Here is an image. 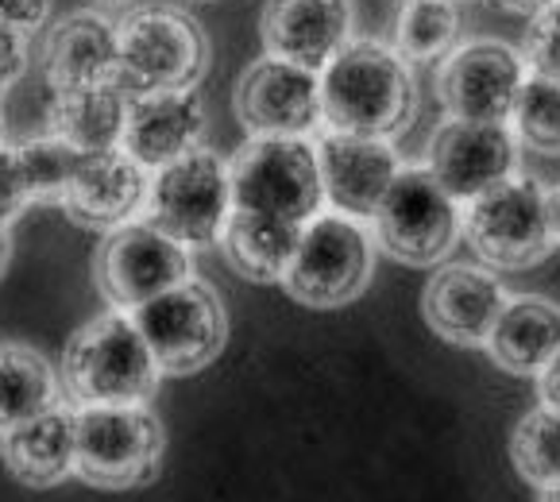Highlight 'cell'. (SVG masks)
I'll list each match as a JSON object with an SVG mask.
<instances>
[{"instance_id": "6da1fadb", "label": "cell", "mask_w": 560, "mask_h": 502, "mask_svg": "<svg viewBox=\"0 0 560 502\" xmlns=\"http://www.w3.org/2000/svg\"><path fill=\"white\" fill-rule=\"evenodd\" d=\"M413 116V78L406 58L383 43H348L322 70V128L390 140Z\"/></svg>"}, {"instance_id": "7a4b0ae2", "label": "cell", "mask_w": 560, "mask_h": 502, "mask_svg": "<svg viewBox=\"0 0 560 502\" xmlns=\"http://www.w3.org/2000/svg\"><path fill=\"white\" fill-rule=\"evenodd\" d=\"M62 375L78 406H148L163 371L132 313L116 310L74 332Z\"/></svg>"}, {"instance_id": "3957f363", "label": "cell", "mask_w": 560, "mask_h": 502, "mask_svg": "<svg viewBox=\"0 0 560 502\" xmlns=\"http://www.w3.org/2000/svg\"><path fill=\"white\" fill-rule=\"evenodd\" d=\"M232 209L310 224L325 209L317 148L302 136H252L229 163Z\"/></svg>"}, {"instance_id": "277c9868", "label": "cell", "mask_w": 560, "mask_h": 502, "mask_svg": "<svg viewBox=\"0 0 560 502\" xmlns=\"http://www.w3.org/2000/svg\"><path fill=\"white\" fill-rule=\"evenodd\" d=\"M464 236H468L471 252L499 271H522V267L541 264L557 244L549 190L537 178L511 174L494 190L468 201Z\"/></svg>"}, {"instance_id": "5b68a950", "label": "cell", "mask_w": 560, "mask_h": 502, "mask_svg": "<svg viewBox=\"0 0 560 502\" xmlns=\"http://www.w3.org/2000/svg\"><path fill=\"white\" fill-rule=\"evenodd\" d=\"M148 221L174 236L178 244L213 247L224 236L232 217V182L229 163L217 151L194 148L190 155L151 171Z\"/></svg>"}, {"instance_id": "8992f818", "label": "cell", "mask_w": 560, "mask_h": 502, "mask_svg": "<svg viewBox=\"0 0 560 502\" xmlns=\"http://www.w3.org/2000/svg\"><path fill=\"white\" fill-rule=\"evenodd\" d=\"M120 35V74L116 82L132 93L190 90L209 67V39L198 20L178 9L151 4L116 27Z\"/></svg>"}, {"instance_id": "52a82bcc", "label": "cell", "mask_w": 560, "mask_h": 502, "mask_svg": "<svg viewBox=\"0 0 560 502\" xmlns=\"http://www.w3.org/2000/svg\"><path fill=\"white\" fill-rule=\"evenodd\" d=\"M74 476L105 491H128L155 479L163 425L148 406H82L74 410Z\"/></svg>"}, {"instance_id": "ba28073f", "label": "cell", "mask_w": 560, "mask_h": 502, "mask_svg": "<svg viewBox=\"0 0 560 502\" xmlns=\"http://www.w3.org/2000/svg\"><path fill=\"white\" fill-rule=\"evenodd\" d=\"M371 221L383 252L413 267L445 259L464 236L460 201L433 178L429 166H402Z\"/></svg>"}, {"instance_id": "9c48e42d", "label": "cell", "mask_w": 560, "mask_h": 502, "mask_svg": "<svg viewBox=\"0 0 560 502\" xmlns=\"http://www.w3.org/2000/svg\"><path fill=\"white\" fill-rule=\"evenodd\" d=\"M371 279V236L355 217L317 213L302 229L282 287L305 305H345L363 294Z\"/></svg>"}, {"instance_id": "30bf717a", "label": "cell", "mask_w": 560, "mask_h": 502, "mask_svg": "<svg viewBox=\"0 0 560 502\" xmlns=\"http://www.w3.org/2000/svg\"><path fill=\"white\" fill-rule=\"evenodd\" d=\"M132 322L163 375H190L213 363L229 332L221 297L198 279H186L166 294L143 302L140 310H132Z\"/></svg>"}, {"instance_id": "8fae6325", "label": "cell", "mask_w": 560, "mask_h": 502, "mask_svg": "<svg viewBox=\"0 0 560 502\" xmlns=\"http://www.w3.org/2000/svg\"><path fill=\"white\" fill-rule=\"evenodd\" d=\"M194 279L190 247L151 221H128L108 232L97 252V287L116 310L132 313L143 302Z\"/></svg>"}, {"instance_id": "7c38bea8", "label": "cell", "mask_w": 560, "mask_h": 502, "mask_svg": "<svg viewBox=\"0 0 560 502\" xmlns=\"http://www.w3.org/2000/svg\"><path fill=\"white\" fill-rule=\"evenodd\" d=\"M529 78L522 50L494 39H471L448 50L438 74L441 105L453 120L511 124L514 101Z\"/></svg>"}, {"instance_id": "4fadbf2b", "label": "cell", "mask_w": 560, "mask_h": 502, "mask_svg": "<svg viewBox=\"0 0 560 502\" xmlns=\"http://www.w3.org/2000/svg\"><path fill=\"white\" fill-rule=\"evenodd\" d=\"M236 113L252 136H310L322 128V74L259 58L236 85Z\"/></svg>"}, {"instance_id": "5bb4252c", "label": "cell", "mask_w": 560, "mask_h": 502, "mask_svg": "<svg viewBox=\"0 0 560 502\" xmlns=\"http://www.w3.org/2000/svg\"><path fill=\"white\" fill-rule=\"evenodd\" d=\"M518 166V136L511 124L448 120L429 148V171L456 201H476Z\"/></svg>"}, {"instance_id": "9a60e30c", "label": "cell", "mask_w": 560, "mask_h": 502, "mask_svg": "<svg viewBox=\"0 0 560 502\" xmlns=\"http://www.w3.org/2000/svg\"><path fill=\"white\" fill-rule=\"evenodd\" d=\"M314 148H317V166H322L325 206H332V213L371 221L380 201L387 198L390 182L402 171L390 140L325 132Z\"/></svg>"}, {"instance_id": "2e32d148", "label": "cell", "mask_w": 560, "mask_h": 502, "mask_svg": "<svg viewBox=\"0 0 560 502\" xmlns=\"http://www.w3.org/2000/svg\"><path fill=\"white\" fill-rule=\"evenodd\" d=\"M148 190L151 174L124 148L93 151V155L78 159L74 178L62 194V206L85 229L113 232L148 209Z\"/></svg>"}, {"instance_id": "e0dca14e", "label": "cell", "mask_w": 560, "mask_h": 502, "mask_svg": "<svg viewBox=\"0 0 560 502\" xmlns=\"http://www.w3.org/2000/svg\"><path fill=\"white\" fill-rule=\"evenodd\" d=\"M348 0H267L259 35L271 58L322 74L348 47Z\"/></svg>"}, {"instance_id": "ac0fdd59", "label": "cell", "mask_w": 560, "mask_h": 502, "mask_svg": "<svg viewBox=\"0 0 560 502\" xmlns=\"http://www.w3.org/2000/svg\"><path fill=\"white\" fill-rule=\"evenodd\" d=\"M206 136V105L194 90H155V93H136L128 105V124H124L120 148L143 166V171H159V166L174 163V159L190 155L201 148Z\"/></svg>"}, {"instance_id": "d6986e66", "label": "cell", "mask_w": 560, "mask_h": 502, "mask_svg": "<svg viewBox=\"0 0 560 502\" xmlns=\"http://www.w3.org/2000/svg\"><path fill=\"white\" fill-rule=\"evenodd\" d=\"M503 305V282L491 271H479V267L468 264L441 267L425 282V297H421L425 322L453 345H487Z\"/></svg>"}, {"instance_id": "ffe728a7", "label": "cell", "mask_w": 560, "mask_h": 502, "mask_svg": "<svg viewBox=\"0 0 560 502\" xmlns=\"http://www.w3.org/2000/svg\"><path fill=\"white\" fill-rule=\"evenodd\" d=\"M43 74L50 90H82V85L116 82L120 74V35L101 12H78L62 20L43 43Z\"/></svg>"}, {"instance_id": "44dd1931", "label": "cell", "mask_w": 560, "mask_h": 502, "mask_svg": "<svg viewBox=\"0 0 560 502\" xmlns=\"http://www.w3.org/2000/svg\"><path fill=\"white\" fill-rule=\"evenodd\" d=\"M0 456L9 471L27 487H55L74 476L78 436H74V410L50 406L39 418H27L0 433Z\"/></svg>"}, {"instance_id": "7402d4cb", "label": "cell", "mask_w": 560, "mask_h": 502, "mask_svg": "<svg viewBox=\"0 0 560 502\" xmlns=\"http://www.w3.org/2000/svg\"><path fill=\"white\" fill-rule=\"evenodd\" d=\"M128 90L120 82L82 85V90H55L50 97V136L74 148L78 155L93 151H113L124 140L128 124Z\"/></svg>"}, {"instance_id": "603a6c76", "label": "cell", "mask_w": 560, "mask_h": 502, "mask_svg": "<svg viewBox=\"0 0 560 502\" xmlns=\"http://www.w3.org/2000/svg\"><path fill=\"white\" fill-rule=\"evenodd\" d=\"M487 352L499 367L514 375H537L560 352V305L549 297H506Z\"/></svg>"}, {"instance_id": "cb8c5ba5", "label": "cell", "mask_w": 560, "mask_h": 502, "mask_svg": "<svg viewBox=\"0 0 560 502\" xmlns=\"http://www.w3.org/2000/svg\"><path fill=\"white\" fill-rule=\"evenodd\" d=\"M305 224H290L279 217L264 213H240L232 209L229 224H224L221 247L229 264L236 267L244 279L256 282H282L290 271V259L298 252Z\"/></svg>"}, {"instance_id": "d4e9b609", "label": "cell", "mask_w": 560, "mask_h": 502, "mask_svg": "<svg viewBox=\"0 0 560 502\" xmlns=\"http://www.w3.org/2000/svg\"><path fill=\"white\" fill-rule=\"evenodd\" d=\"M58 406V375L35 348L0 345V433Z\"/></svg>"}, {"instance_id": "484cf974", "label": "cell", "mask_w": 560, "mask_h": 502, "mask_svg": "<svg viewBox=\"0 0 560 502\" xmlns=\"http://www.w3.org/2000/svg\"><path fill=\"white\" fill-rule=\"evenodd\" d=\"M460 9L456 0H402L395 43L406 62H438L456 47Z\"/></svg>"}, {"instance_id": "4316f807", "label": "cell", "mask_w": 560, "mask_h": 502, "mask_svg": "<svg viewBox=\"0 0 560 502\" xmlns=\"http://www.w3.org/2000/svg\"><path fill=\"white\" fill-rule=\"evenodd\" d=\"M511 456L526 483H560V413L545 410V406L529 410L511 436Z\"/></svg>"}, {"instance_id": "83f0119b", "label": "cell", "mask_w": 560, "mask_h": 502, "mask_svg": "<svg viewBox=\"0 0 560 502\" xmlns=\"http://www.w3.org/2000/svg\"><path fill=\"white\" fill-rule=\"evenodd\" d=\"M514 136L537 151H560V82L529 74L514 101Z\"/></svg>"}, {"instance_id": "f1b7e54d", "label": "cell", "mask_w": 560, "mask_h": 502, "mask_svg": "<svg viewBox=\"0 0 560 502\" xmlns=\"http://www.w3.org/2000/svg\"><path fill=\"white\" fill-rule=\"evenodd\" d=\"M16 155H20V171H24L32 201H62L70 178H74L78 159H82L74 148H67V143L55 140V136L20 143Z\"/></svg>"}, {"instance_id": "f546056e", "label": "cell", "mask_w": 560, "mask_h": 502, "mask_svg": "<svg viewBox=\"0 0 560 502\" xmlns=\"http://www.w3.org/2000/svg\"><path fill=\"white\" fill-rule=\"evenodd\" d=\"M522 58H526V67L534 74L560 82V0H549L541 12L529 16Z\"/></svg>"}, {"instance_id": "4dcf8cb0", "label": "cell", "mask_w": 560, "mask_h": 502, "mask_svg": "<svg viewBox=\"0 0 560 502\" xmlns=\"http://www.w3.org/2000/svg\"><path fill=\"white\" fill-rule=\"evenodd\" d=\"M27 206H32V194H27L16 148L0 143V224H12Z\"/></svg>"}, {"instance_id": "1f68e13d", "label": "cell", "mask_w": 560, "mask_h": 502, "mask_svg": "<svg viewBox=\"0 0 560 502\" xmlns=\"http://www.w3.org/2000/svg\"><path fill=\"white\" fill-rule=\"evenodd\" d=\"M32 62V39L20 27L0 20V93H9Z\"/></svg>"}, {"instance_id": "d6a6232c", "label": "cell", "mask_w": 560, "mask_h": 502, "mask_svg": "<svg viewBox=\"0 0 560 502\" xmlns=\"http://www.w3.org/2000/svg\"><path fill=\"white\" fill-rule=\"evenodd\" d=\"M50 9H55V0H0V20L32 35L35 27L47 24Z\"/></svg>"}, {"instance_id": "836d02e7", "label": "cell", "mask_w": 560, "mask_h": 502, "mask_svg": "<svg viewBox=\"0 0 560 502\" xmlns=\"http://www.w3.org/2000/svg\"><path fill=\"white\" fill-rule=\"evenodd\" d=\"M537 395H541L545 410H557L560 413V352L537 371Z\"/></svg>"}, {"instance_id": "e575fe53", "label": "cell", "mask_w": 560, "mask_h": 502, "mask_svg": "<svg viewBox=\"0 0 560 502\" xmlns=\"http://www.w3.org/2000/svg\"><path fill=\"white\" fill-rule=\"evenodd\" d=\"M491 4H499L503 12H514V16H534V12H541L549 0H491Z\"/></svg>"}, {"instance_id": "d590c367", "label": "cell", "mask_w": 560, "mask_h": 502, "mask_svg": "<svg viewBox=\"0 0 560 502\" xmlns=\"http://www.w3.org/2000/svg\"><path fill=\"white\" fill-rule=\"evenodd\" d=\"M85 4H90L93 12H101V16H105V12H120V9H128L132 0H85Z\"/></svg>"}, {"instance_id": "8d00e7d4", "label": "cell", "mask_w": 560, "mask_h": 502, "mask_svg": "<svg viewBox=\"0 0 560 502\" xmlns=\"http://www.w3.org/2000/svg\"><path fill=\"white\" fill-rule=\"evenodd\" d=\"M9 256H12V240H9V224H0V275L9 267Z\"/></svg>"}, {"instance_id": "74e56055", "label": "cell", "mask_w": 560, "mask_h": 502, "mask_svg": "<svg viewBox=\"0 0 560 502\" xmlns=\"http://www.w3.org/2000/svg\"><path fill=\"white\" fill-rule=\"evenodd\" d=\"M549 209H552V236H557V244H560V186L549 190Z\"/></svg>"}, {"instance_id": "f35d334b", "label": "cell", "mask_w": 560, "mask_h": 502, "mask_svg": "<svg viewBox=\"0 0 560 502\" xmlns=\"http://www.w3.org/2000/svg\"><path fill=\"white\" fill-rule=\"evenodd\" d=\"M537 502H560V483L541 487V499H537Z\"/></svg>"}, {"instance_id": "ab89813d", "label": "cell", "mask_w": 560, "mask_h": 502, "mask_svg": "<svg viewBox=\"0 0 560 502\" xmlns=\"http://www.w3.org/2000/svg\"><path fill=\"white\" fill-rule=\"evenodd\" d=\"M0 140H4V116H0Z\"/></svg>"}, {"instance_id": "60d3db41", "label": "cell", "mask_w": 560, "mask_h": 502, "mask_svg": "<svg viewBox=\"0 0 560 502\" xmlns=\"http://www.w3.org/2000/svg\"><path fill=\"white\" fill-rule=\"evenodd\" d=\"M456 4H460V0H456Z\"/></svg>"}]
</instances>
